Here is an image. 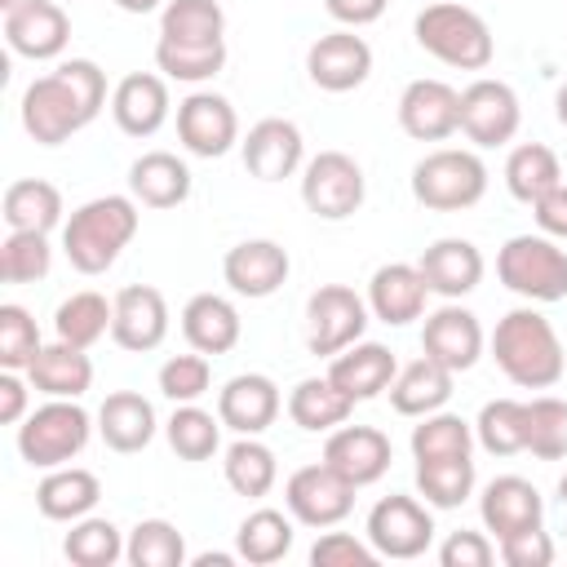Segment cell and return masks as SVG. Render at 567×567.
Here are the masks:
<instances>
[{
    "label": "cell",
    "instance_id": "59",
    "mask_svg": "<svg viewBox=\"0 0 567 567\" xmlns=\"http://www.w3.org/2000/svg\"><path fill=\"white\" fill-rule=\"evenodd\" d=\"M239 554H199V558H190L195 567H226V563H235Z\"/></svg>",
    "mask_w": 567,
    "mask_h": 567
},
{
    "label": "cell",
    "instance_id": "27",
    "mask_svg": "<svg viewBox=\"0 0 567 567\" xmlns=\"http://www.w3.org/2000/svg\"><path fill=\"white\" fill-rule=\"evenodd\" d=\"M182 337L190 350L199 354H230L244 337V319L235 310L230 297L221 292H195L186 306H182Z\"/></svg>",
    "mask_w": 567,
    "mask_h": 567
},
{
    "label": "cell",
    "instance_id": "46",
    "mask_svg": "<svg viewBox=\"0 0 567 567\" xmlns=\"http://www.w3.org/2000/svg\"><path fill=\"white\" fill-rule=\"evenodd\" d=\"M124 558L133 567H182L190 554H186V536L168 518H142L124 540Z\"/></svg>",
    "mask_w": 567,
    "mask_h": 567
},
{
    "label": "cell",
    "instance_id": "54",
    "mask_svg": "<svg viewBox=\"0 0 567 567\" xmlns=\"http://www.w3.org/2000/svg\"><path fill=\"white\" fill-rule=\"evenodd\" d=\"M496 558V545L483 532H447V540L439 545V563L443 567H487Z\"/></svg>",
    "mask_w": 567,
    "mask_h": 567
},
{
    "label": "cell",
    "instance_id": "34",
    "mask_svg": "<svg viewBox=\"0 0 567 567\" xmlns=\"http://www.w3.org/2000/svg\"><path fill=\"white\" fill-rule=\"evenodd\" d=\"M350 412H354V399L337 390L332 377H306L288 394V416L306 434H332L337 425L350 421Z\"/></svg>",
    "mask_w": 567,
    "mask_h": 567
},
{
    "label": "cell",
    "instance_id": "13",
    "mask_svg": "<svg viewBox=\"0 0 567 567\" xmlns=\"http://www.w3.org/2000/svg\"><path fill=\"white\" fill-rule=\"evenodd\" d=\"M177 142L199 159H221L230 146H239V115L230 97L213 89H195L177 102Z\"/></svg>",
    "mask_w": 567,
    "mask_h": 567
},
{
    "label": "cell",
    "instance_id": "29",
    "mask_svg": "<svg viewBox=\"0 0 567 567\" xmlns=\"http://www.w3.org/2000/svg\"><path fill=\"white\" fill-rule=\"evenodd\" d=\"M452 385H456V372L443 368L439 359L421 354V359H412L408 368L394 372V381H390L385 394H390V408H394L399 416H416V421H421V416L447 408Z\"/></svg>",
    "mask_w": 567,
    "mask_h": 567
},
{
    "label": "cell",
    "instance_id": "26",
    "mask_svg": "<svg viewBox=\"0 0 567 567\" xmlns=\"http://www.w3.org/2000/svg\"><path fill=\"white\" fill-rule=\"evenodd\" d=\"M425 297H430L425 275L412 261H385L368 279V310H372V319H381L390 328H403V323L421 319Z\"/></svg>",
    "mask_w": 567,
    "mask_h": 567
},
{
    "label": "cell",
    "instance_id": "10",
    "mask_svg": "<svg viewBox=\"0 0 567 567\" xmlns=\"http://www.w3.org/2000/svg\"><path fill=\"white\" fill-rule=\"evenodd\" d=\"M368 545L381 554V558H394V563H408V558H421L434 540V514L430 505H421L416 496H403V492H390L381 496L372 509H368V527H363Z\"/></svg>",
    "mask_w": 567,
    "mask_h": 567
},
{
    "label": "cell",
    "instance_id": "19",
    "mask_svg": "<svg viewBox=\"0 0 567 567\" xmlns=\"http://www.w3.org/2000/svg\"><path fill=\"white\" fill-rule=\"evenodd\" d=\"M399 128L412 142H447L461 128V93L447 80H412L399 93Z\"/></svg>",
    "mask_w": 567,
    "mask_h": 567
},
{
    "label": "cell",
    "instance_id": "6",
    "mask_svg": "<svg viewBox=\"0 0 567 567\" xmlns=\"http://www.w3.org/2000/svg\"><path fill=\"white\" fill-rule=\"evenodd\" d=\"M496 279L532 306H554L567 297V248L549 235H514L496 252Z\"/></svg>",
    "mask_w": 567,
    "mask_h": 567
},
{
    "label": "cell",
    "instance_id": "51",
    "mask_svg": "<svg viewBox=\"0 0 567 567\" xmlns=\"http://www.w3.org/2000/svg\"><path fill=\"white\" fill-rule=\"evenodd\" d=\"M155 381H159V394L164 399H173V403H199L208 394V385H213V363L199 350L173 354V359L159 363V377Z\"/></svg>",
    "mask_w": 567,
    "mask_h": 567
},
{
    "label": "cell",
    "instance_id": "9",
    "mask_svg": "<svg viewBox=\"0 0 567 567\" xmlns=\"http://www.w3.org/2000/svg\"><path fill=\"white\" fill-rule=\"evenodd\" d=\"M368 297H359L354 288L346 284H319L310 297H306V346L310 354H341L346 346L363 341V328H368Z\"/></svg>",
    "mask_w": 567,
    "mask_h": 567
},
{
    "label": "cell",
    "instance_id": "28",
    "mask_svg": "<svg viewBox=\"0 0 567 567\" xmlns=\"http://www.w3.org/2000/svg\"><path fill=\"white\" fill-rule=\"evenodd\" d=\"M394 372H399V363H394L390 346H381V341H354L341 354H332V363H328L332 385L346 390L354 403H368V399L385 394Z\"/></svg>",
    "mask_w": 567,
    "mask_h": 567
},
{
    "label": "cell",
    "instance_id": "32",
    "mask_svg": "<svg viewBox=\"0 0 567 567\" xmlns=\"http://www.w3.org/2000/svg\"><path fill=\"white\" fill-rule=\"evenodd\" d=\"M102 501V483L93 470L84 465H58L44 470V478L35 483V509L49 523H75L84 514H93V505Z\"/></svg>",
    "mask_w": 567,
    "mask_h": 567
},
{
    "label": "cell",
    "instance_id": "7",
    "mask_svg": "<svg viewBox=\"0 0 567 567\" xmlns=\"http://www.w3.org/2000/svg\"><path fill=\"white\" fill-rule=\"evenodd\" d=\"M487 195V164L474 151L439 146L412 164V199L430 213H461Z\"/></svg>",
    "mask_w": 567,
    "mask_h": 567
},
{
    "label": "cell",
    "instance_id": "42",
    "mask_svg": "<svg viewBox=\"0 0 567 567\" xmlns=\"http://www.w3.org/2000/svg\"><path fill=\"white\" fill-rule=\"evenodd\" d=\"M474 461L470 456H443V461H416V492L430 509H456L474 496Z\"/></svg>",
    "mask_w": 567,
    "mask_h": 567
},
{
    "label": "cell",
    "instance_id": "3",
    "mask_svg": "<svg viewBox=\"0 0 567 567\" xmlns=\"http://www.w3.org/2000/svg\"><path fill=\"white\" fill-rule=\"evenodd\" d=\"M137 199L133 195H97L84 199L66 221H62V252L80 275H106L128 239L137 235Z\"/></svg>",
    "mask_w": 567,
    "mask_h": 567
},
{
    "label": "cell",
    "instance_id": "20",
    "mask_svg": "<svg viewBox=\"0 0 567 567\" xmlns=\"http://www.w3.org/2000/svg\"><path fill=\"white\" fill-rule=\"evenodd\" d=\"M483 346H487V337H483V323H478L474 310L447 301V306H439L434 315H425V328H421V354L439 359L443 368H452V372H470V368L483 359Z\"/></svg>",
    "mask_w": 567,
    "mask_h": 567
},
{
    "label": "cell",
    "instance_id": "17",
    "mask_svg": "<svg viewBox=\"0 0 567 567\" xmlns=\"http://www.w3.org/2000/svg\"><path fill=\"white\" fill-rule=\"evenodd\" d=\"M115 319H111V341L128 354H151L168 337V301L151 284H128L115 297Z\"/></svg>",
    "mask_w": 567,
    "mask_h": 567
},
{
    "label": "cell",
    "instance_id": "52",
    "mask_svg": "<svg viewBox=\"0 0 567 567\" xmlns=\"http://www.w3.org/2000/svg\"><path fill=\"white\" fill-rule=\"evenodd\" d=\"M377 549L350 532H323L310 545V567H377Z\"/></svg>",
    "mask_w": 567,
    "mask_h": 567
},
{
    "label": "cell",
    "instance_id": "1",
    "mask_svg": "<svg viewBox=\"0 0 567 567\" xmlns=\"http://www.w3.org/2000/svg\"><path fill=\"white\" fill-rule=\"evenodd\" d=\"M106 106V71L93 58H66L22 89V128L40 146H62Z\"/></svg>",
    "mask_w": 567,
    "mask_h": 567
},
{
    "label": "cell",
    "instance_id": "41",
    "mask_svg": "<svg viewBox=\"0 0 567 567\" xmlns=\"http://www.w3.org/2000/svg\"><path fill=\"white\" fill-rule=\"evenodd\" d=\"M164 439L182 461H213L221 447V416L204 412L199 403H177L164 421Z\"/></svg>",
    "mask_w": 567,
    "mask_h": 567
},
{
    "label": "cell",
    "instance_id": "14",
    "mask_svg": "<svg viewBox=\"0 0 567 567\" xmlns=\"http://www.w3.org/2000/svg\"><path fill=\"white\" fill-rule=\"evenodd\" d=\"M306 75L323 93H350L372 75V44L354 27H337L306 49Z\"/></svg>",
    "mask_w": 567,
    "mask_h": 567
},
{
    "label": "cell",
    "instance_id": "30",
    "mask_svg": "<svg viewBox=\"0 0 567 567\" xmlns=\"http://www.w3.org/2000/svg\"><path fill=\"white\" fill-rule=\"evenodd\" d=\"M155 430H159L155 408H151V399H142L137 390H115V394H106L102 408H97V434H102V443H106L111 452L133 456V452L151 447Z\"/></svg>",
    "mask_w": 567,
    "mask_h": 567
},
{
    "label": "cell",
    "instance_id": "61",
    "mask_svg": "<svg viewBox=\"0 0 567 567\" xmlns=\"http://www.w3.org/2000/svg\"><path fill=\"white\" fill-rule=\"evenodd\" d=\"M558 509H563V532H567V474L558 478Z\"/></svg>",
    "mask_w": 567,
    "mask_h": 567
},
{
    "label": "cell",
    "instance_id": "18",
    "mask_svg": "<svg viewBox=\"0 0 567 567\" xmlns=\"http://www.w3.org/2000/svg\"><path fill=\"white\" fill-rule=\"evenodd\" d=\"M288 248L275 244V239H244L235 248H226L221 257V279L235 297H248V301H261V297H275L284 284H288Z\"/></svg>",
    "mask_w": 567,
    "mask_h": 567
},
{
    "label": "cell",
    "instance_id": "25",
    "mask_svg": "<svg viewBox=\"0 0 567 567\" xmlns=\"http://www.w3.org/2000/svg\"><path fill=\"white\" fill-rule=\"evenodd\" d=\"M416 270L425 275V288H430L434 297L461 301V297H470V292L478 288V279H483V252H478L470 239L447 235V239H434V244L421 252Z\"/></svg>",
    "mask_w": 567,
    "mask_h": 567
},
{
    "label": "cell",
    "instance_id": "49",
    "mask_svg": "<svg viewBox=\"0 0 567 567\" xmlns=\"http://www.w3.org/2000/svg\"><path fill=\"white\" fill-rule=\"evenodd\" d=\"M53 266V248L44 230H9L0 244V279L4 284H35Z\"/></svg>",
    "mask_w": 567,
    "mask_h": 567
},
{
    "label": "cell",
    "instance_id": "11",
    "mask_svg": "<svg viewBox=\"0 0 567 567\" xmlns=\"http://www.w3.org/2000/svg\"><path fill=\"white\" fill-rule=\"evenodd\" d=\"M354 483H346L328 461H315V465H301L288 474L284 483V505L288 514L301 523V527H337L350 509H354Z\"/></svg>",
    "mask_w": 567,
    "mask_h": 567
},
{
    "label": "cell",
    "instance_id": "23",
    "mask_svg": "<svg viewBox=\"0 0 567 567\" xmlns=\"http://www.w3.org/2000/svg\"><path fill=\"white\" fill-rule=\"evenodd\" d=\"M168 80L155 71H128L111 89V120L124 137H155L168 120Z\"/></svg>",
    "mask_w": 567,
    "mask_h": 567
},
{
    "label": "cell",
    "instance_id": "8",
    "mask_svg": "<svg viewBox=\"0 0 567 567\" xmlns=\"http://www.w3.org/2000/svg\"><path fill=\"white\" fill-rule=\"evenodd\" d=\"M368 182L354 155L346 151H319L306 159L301 168V204L319 217V221H346L363 208Z\"/></svg>",
    "mask_w": 567,
    "mask_h": 567
},
{
    "label": "cell",
    "instance_id": "31",
    "mask_svg": "<svg viewBox=\"0 0 567 567\" xmlns=\"http://www.w3.org/2000/svg\"><path fill=\"white\" fill-rule=\"evenodd\" d=\"M128 195L142 208H177L190 199V168L173 151H146L128 164Z\"/></svg>",
    "mask_w": 567,
    "mask_h": 567
},
{
    "label": "cell",
    "instance_id": "55",
    "mask_svg": "<svg viewBox=\"0 0 567 567\" xmlns=\"http://www.w3.org/2000/svg\"><path fill=\"white\" fill-rule=\"evenodd\" d=\"M532 213H536L540 235H549V239H567V182H558L554 190H545V195L532 204Z\"/></svg>",
    "mask_w": 567,
    "mask_h": 567
},
{
    "label": "cell",
    "instance_id": "16",
    "mask_svg": "<svg viewBox=\"0 0 567 567\" xmlns=\"http://www.w3.org/2000/svg\"><path fill=\"white\" fill-rule=\"evenodd\" d=\"M4 40L18 58L53 62L71 40V18L62 0H18L13 9H4Z\"/></svg>",
    "mask_w": 567,
    "mask_h": 567
},
{
    "label": "cell",
    "instance_id": "62",
    "mask_svg": "<svg viewBox=\"0 0 567 567\" xmlns=\"http://www.w3.org/2000/svg\"><path fill=\"white\" fill-rule=\"evenodd\" d=\"M13 4H18V0H0V9H13Z\"/></svg>",
    "mask_w": 567,
    "mask_h": 567
},
{
    "label": "cell",
    "instance_id": "39",
    "mask_svg": "<svg viewBox=\"0 0 567 567\" xmlns=\"http://www.w3.org/2000/svg\"><path fill=\"white\" fill-rule=\"evenodd\" d=\"M111 319H115V301H106L102 292L84 288V292H71L66 301H58L53 332H58V341H71V346L89 350L111 332Z\"/></svg>",
    "mask_w": 567,
    "mask_h": 567
},
{
    "label": "cell",
    "instance_id": "60",
    "mask_svg": "<svg viewBox=\"0 0 567 567\" xmlns=\"http://www.w3.org/2000/svg\"><path fill=\"white\" fill-rule=\"evenodd\" d=\"M554 115H558V124L567 128V80H563L558 93H554Z\"/></svg>",
    "mask_w": 567,
    "mask_h": 567
},
{
    "label": "cell",
    "instance_id": "2",
    "mask_svg": "<svg viewBox=\"0 0 567 567\" xmlns=\"http://www.w3.org/2000/svg\"><path fill=\"white\" fill-rule=\"evenodd\" d=\"M492 359L518 390H549L567 372V350L554 332V323L536 306H518L496 319L492 332Z\"/></svg>",
    "mask_w": 567,
    "mask_h": 567
},
{
    "label": "cell",
    "instance_id": "43",
    "mask_svg": "<svg viewBox=\"0 0 567 567\" xmlns=\"http://www.w3.org/2000/svg\"><path fill=\"white\" fill-rule=\"evenodd\" d=\"M474 443L492 456H514L527 452V403L518 399H492L483 403L474 421Z\"/></svg>",
    "mask_w": 567,
    "mask_h": 567
},
{
    "label": "cell",
    "instance_id": "21",
    "mask_svg": "<svg viewBox=\"0 0 567 567\" xmlns=\"http://www.w3.org/2000/svg\"><path fill=\"white\" fill-rule=\"evenodd\" d=\"M323 461L354 487H372L377 478H385L394 447L377 425H337L323 439Z\"/></svg>",
    "mask_w": 567,
    "mask_h": 567
},
{
    "label": "cell",
    "instance_id": "38",
    "mask_svg": "<svg viewBox=\"0 0 567 567\" xmlns=\"http://www.w3.org/2000/svg\"><path fill=\"white\" fill-rule=\"evenodd\" d=\"M159 40L168 44H221L226 13L217 0H168L159 9Z\"/></svg>",
    "mask_w": 567,
    "mask_h": 567
},
{
    "label": "cell",
    "instance_id": "24",
    "mask_svg": "<svg viewBox=\"0 0 567 567\" xmlns=\"http://www.w3.org/2000/svg\"><path fill=\"white\" fill-rule=\"evenodd\" d=\"M284 399L266 372H239L217 390V416L235 434H266L279 416Z\"/></svg>",
    "mask_w": 567,
    "mask_h": 567
},
{
    "label": "cell",
    "instance_id": "33",
    "mask_svg": "<svg viewBox=\"0 0 567 567\" xmlns=\"http://www.w3.org/2000/svg\"><path fill=\"white\" fill-rule=\"evenodd\" d=\"M27 381L49 399H80L93 385V359L84 346L53 341V346H40V354L27 368Z\"/></svg>",
    "mask_w": 567,
    "mask_h": 567
},
{
    "label": "cell",
    "instance_id": "45",
    "mask_svg": "<svg viewBox=\"0 0 567 567\" xmlns=\"http://www.w3.org/2000/svg\"><path fill=\"white\" fill-rule=\"evenodd\" d=\"M62 554L66 563L75 567H111L124 558V532L111 523V518H97V514H84L71 523V532L62 536Z\"/></svg>",
    "mask_w": 567,
    "mask_h": 567
},
{
    "label": "cell",
    "instance_id": "44",
    "mask_svg": "<svg viewBox=\"0 0 567 567\" xmlns=\"http://www.w3.org/2000/svg\"><path fill=\"white\" fill-rule=\"evenodd\" d=\"M412 461H443V456H470L474 452V421L456 412H430L421 425H412Z\"/></svg>",
    "mask_w": 567,
    "mask_h": 567
},
{
    "label": "cell",
    "instance_id": "4",
    "mask_svg": "<svg viewBox=\"0 0 567 567\" xmlns=\"http://www.w3.org/2000/svg\"><path fill=\"white\" fill-rule=\"evenodd\" d=\"M412 35L430 58H439L443 66H456V71H487L496 58L492 27L470 4H456V0L425 4L412 22Z\"/></svg>",
    "mask_w": 567,
    "mask_h": 567
},
{
    "label": "cell",
    "instance_id": "56",
    "mask_svg": "<svg viewBox=\"0 0 567 567\" xmlns=\"http://www.w3.org/2000/svg\"><path fill=\"white\" fill-rule=\"evenodd\" d=\"M27 385H31V381H22V372L0 368V421H4V425H22V421H27V403H31Z\"/></svg>",
    "mask_w": 567,
    "mask_h": 567
},
{
    "label": "cell",
    "instance_id": "58",
    "mask_svg": "<svg viewBox=\"0 0 567 567\" xmlns=\"http://www.w3.org/2000/svg\"><path fill=\"white\" fill-rule=\"evenodd\" d=\"M111 4H115V9H124V13H137V18H142V13H155V9H164L168 0H111Z\"/></svg>",
    "mask_w": 567,
    "mask_h": 567
},
{
    "label": "cell",
    "instance_id": "37",
    "mask_svg": "<svg viewBox=\"0 0 567 567\" xmlns=\"http://www.w3.org/2000/svg\"><path fill=\"white\" fill-rule=\"evenodd\" d=\"M297 518L284 514V509H252L239 527H235V554L239 563H252V567H270L279 558H288L292 540H297Z\"/></svg>",
    "mask_w": 567,
    "mask_h": 567
},
{
    "label": "cell",
    "instance_id": "12",
    "mask_svg": "<svg viewBox=\"0 0 567 567\" xmlns=\"http://www.w3.org/2000/svg\"><path fill=\"white\" fill-rule=\"evenodd\" d=\"M518 124H523V106L505 80L478 75L474 84L461 89V133L474 146H483V151L505 146V142H514Z\"/></svg>",
    "mask_w": 567,
    "mask_h": 567
},
{
    "label": "cell",
    "instance_id": "36",
    "mask_svg": "<svg viewBox=\"0 0 567 567\" xmlns=\"http://www.w3.org/2000/svg\"><path fill=\"white\" fill-rule=\"evenodd\" d=\"M221 474H226V487H230L235 496L261 501V496L279 483V461H275V452H270L257 434H239V439L221 452Z\"/></svg>",
    "mask_w": 567,
    "mask_h": 567
},
{
    "label": "cell",
    "instance_id": "5",
    "mask_svg": "<svg viewBox=\"0 0 567 567\" xmlns=\"http://www.w3.org/2000/svg\"><path fill=\"white\" fill-rule=\"evenodd\" d=\"M93 439V416L80 408V399H49L18 425V456L31 470H58L71 465Z\"/></svg>",
    "mask_w": 567,
    "mask_h": 567
},
{
    "label": "cell",
    "instance_id": "15",
    "mask_svg": "<svg viewBox=\"0 0 567 567\" xmlns=\"http://www.w3.org/2000/svg\"><path fill=\"white\" fill-rule=\"evenodd\" d=\"M239 155H244L248 177H257V182H284L297 168H306V137H301V128L292 120L266 115V120H257L239 137Z\"/></svg>",
    "mask_w": 567,
    "mask_h": 567
},
{
    "label": "cell",
    "instance_id": "47",
    "mask_svg": "<svg viewBox=\"0 0 567 567\" xmlns=\"http://www.w3.org/2000/svg\"><path fill=\"white\" fill-rule=\"evenodd\" d=\"M226 66V40L221 44H168L155 40V71L177 84H204Z\"/></svg>",
    "mask_w": 567,
    "mask_h": 567
},
{
    "label": "cell",
    "instance_id": "35",
    "mask_svg": "<svg viewBox=\"0 0 567 567\" xmlns=\"http://www.w3.org/2000/svg\"><path fill=\"white\" fill-rule=\"evenodd\" d=\"M0 217L9 230H53L62 226V190L44 177H18L4 186Z\"/></svg>",
    "mask_w": 567,
    "mask_h": 567
},
{
    "label": "cell",
    "instance_id": "40",
    "mask_svg": "<svg viewBox=\"0 0 567 567\" xmlns=\"http://www.w3.org/2000/svg\"><path fill=\"white\" fill-rule=\"evenodd\" d=\"M563 182V164L545 142H523L509 151L505 159V186L518 204H536L545 190H554Z\"/></svg>",
    "mask_w": 567,
    "mask_h": 567
},
{
    "label": "cell",
    "instance_id": "50",
    "mask_svg": "<svg viewBox=\"0 0 567 567\" xmlns=\"http://www.w3.org/2000/svg\"><path fill=\"white\" fill-rule=\"evenodd\" d=\"M40 328L31 319L27 306L18 301H4L0 306V368H13V372H27L31 359L40 354Z\"/></svg>",
    "mask_w": 567,
    "mask_h": 567
},
{
    "label": "cell",
    "instance_id": "48",
    "mask_svg": "<svg viewBox=\"0 0 567 567\" xmlns=\"http://www.w3.org/2000/svg\"><path fill=\"white\" fill-rule=\"evenodd\" d=\"M527 452L536 461L567 456V399H558V394L527 399Z\"/></svg>",
    "mask_w": 567,
    "mask_h": 567
},
{
    "label": "cell",
    "instance_id": "22",
    "mask_svg": "<svg viewBox=\"0 0 567 567\" xmlns=\"http://www.w3.org/2000/svg\"><path fill=\"white\" fill-rule=\"evenodd\" d=\"M478 518H483V527H487L496 540H505V536H518V532H527V527H545V501H540V492H536L532 478H523V474H501V478H492V483L483 487V496H478Z\"/></svg>",
    "mask_w": 567,
    "mask_h": 567
},
{
    "label": "cell",
    "instance_id": "53",
    "mask_svg": "<svg viewBox=\"0 0 567 567\" xmlns=\"http://www.w3.org/2000/svg\"><path fill=\"white\" fill-rule=\"evenodd\" d=\"M496 549L509 567H549L554 563V536L545 527H527L518 536H505V540H496Z\"/></svg>",
    "mask_w": 567,
    "mask_h": 567
},
{
    "label": "cell",
    "instance_id": "57",
    "mask_svg": "<svg viewBox=\"0 0 567 567\" xmlns=\"http://www.w3.org/2000/svg\"><path fill=\"white\" fill-rule=\"evenodd\" d=\"M385 4L390 0H323V9L341 22V27H368V22H377L381 13H385Z\"/></svg>",
    "mask_w": 567,
    "mask_h": 567
}]
</instances>
